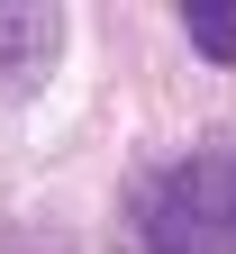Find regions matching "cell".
<instances>
[{"label":"cell","instance_id":"3957f363","mask_svg":"<svg viewBox=\"0 0 236 254\" xmlns=\"http://www.w3.org/2000/svg\"><path fill=\"white\" fill-rule=\"evenodd\" d=\"M182 27H191V46L209 64H236V9L227 0H182Z\"/></svg>","mask_w":236,"mask_h":254},{"label":"cell","instance_id":"7a4b0ae2","mask_svg":"<svg viewBox=\"0 0 236 254\" xmlns=\"http://www.w3.org/2000/svg\"><path fill=\"white\" fill-rule=\"evenodd\" d=\"M64 55V9L46 0H0V100H18V91H37Z\"/></svg>","mask_w":236,"mask_h":254},{"label":"cell","instance_id":"6da1fadb","mask_svg":"<svg viewBox=\"0 0 236 254\" xmlns=\"http://www.w3.org/2000/svg\"><path fill=\"white\" fill-rule=\"evenodd\" d=\"M146 254H236V145H200L146 190Z\"/></svg>","mask_w":236,"mask_h":254}]
</instances>
